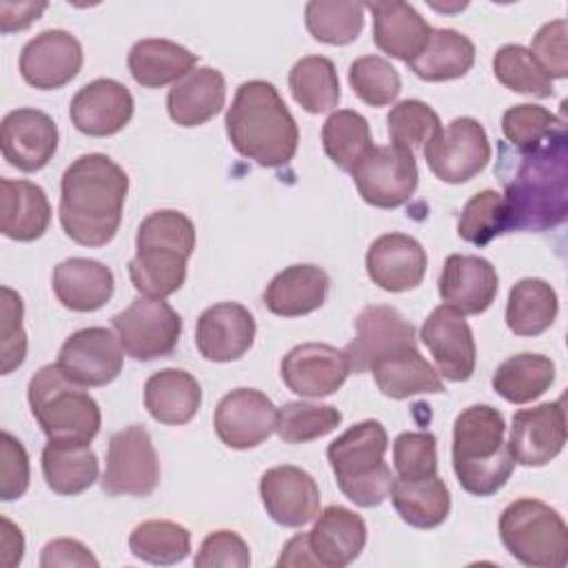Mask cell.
Instances as JSON below:
<instances>
[{
	"label": "cell",
	"mask_w": 568,
	"mask_h": 568,
	"mask_svg": "<svg viewBox=\"0 0 568 568\" xmlns=\"http://www.w3.org/2000/svg\"><path fill=\"white\" fill-rule=\"evenodd\" d=\"M27 397L31 415L49 442L91 444L100 430L98 402L80 384L71 382L58 364H47L33 373Z\"/></svg>",
	"instance_id": "cell-7"
},
{
	"label": "cell",
	"mask_w": 568,
	"mask_h": 568,
	"mask_svg": "<svg viewBox=\"0 0 568 568\" xmlns=\"http://www.w3.org/2000/svg\"><path fill=\"white\" fill-rule=\"evenodd\" d=\"M424 158L435 178L448 184H462L486 169L490 142L475 118H455L424 144Z\"/></svg>",
	"instance_id": "cell-12"
},
{
	"label": "cell",
	"mask_w": 568,
	"mask_h": 568,
	"mask_svg": "<svg viewBox=\"0 0 568 568\" xmlns=\"http://www.w3.org/2000/svg\"><path fill=\"white\" fill-rule=\"evenodd\" d=\"M342 422V413L328 404L286 402L277 408L275 430L286 444H304L333 433Z\"/></svg>",
	"instance_id": "cell-46"
},
{
	"label": "cell",
	"mask_w": 568,
	"mask_h": 568,
	"mask_svg": "<svg viewBox=\"0 0 568 568\" xmlns=\"http://www.w3.org/2000/svg\"><path fill=\"white\" fill-rule=\"evenodd\" d=\"M160 481V462L144 426L131 424L109 439L102 490L111 497H149Z\"/></svg>",
	"instance_id": "cell-10"
},
{
	"label": "cell",
	"mask_w": 568,
	"mask_h": 568,
	"mask_svg": "<svg viewBox=\"0 0 568 568\" xmlns=\"http://www.w3.org/2000/svg\"><path fill=\"white\" fill-rule=\"evenodd\" d=\"M98 457L89 444L49 442L42 450V475L55 495L73 497L98 479Z\"/></svg>",
	"instance_id": "cell-36"
},
{
	"label": "cell",
	"mask_w": 568,
	"mask_h": 568,
	"mask_svg": "<svg viewBox=\"0 0 568 568\" xmlns=\"http://www.w3.org/2000/svg\"><path fill=\"white\" fill-rule=\"evenodd\" d=\"M386 448L388 435L377 419H364L328 444L335 481L355 506L375 508L390 495L395 477L384 462Z\"/></svg>",
	"instance_id": "cell-6"
},
{
	"label": "cell",
	"mask_w": 568,
	"mask_h": 568,
	"mask_svg": "<svg viewBox=\"0 0 568 568\" xmlns=\"http://www.w3.org/2000/svg\"><path fill=\"white\" fill-rule=\"evenodd\" d=\"M555 382V362L539 353L508 357L493 373V388L510 404H528L541 397Z\"/></svg>",
	"instance_id": "cell-39"
},
{
	"label": "cell",
	"mask_w": 568,
	"mask_h": 568,
	"mask_svg": "<svg viewBox=\"0 0 568 568\" xmlns=\"http://www.w3.org/2000/svg\"><path fill=\"white\" fill-rule=\"evenodd\" d=\"M277 422L275 404L255 388H235L226 393L213 415L220 442L235 450L255 448L271 437Z\"/></svg>",
	"instance_id": "cell-14"
},
{
	"label": "cell",
	"mask_w": 568,
	"mask_h": 568,
	"mask_svg": "<svg viewBox=\"0 0 568 568\" xmlns=\"http://www.w3.org/2000/svg\"><path fill=\"white\" fill-rule=\"evenodd\" d=\"M328 273L315 264H293L280 271L264 291V306L280 317H300L317 311L328 295Z\"/></svg>",
	"instance_id": "cell-29"
},
{
	"label": "cell",
	"mask_w": 568,
	"mask_h": 568,
	"mask_svg": "<svg viewBox=\"0 0 568 568\" xmlns=\"http://www.w3.org/2000/svg\"><path fill=\"white\" fill-rule=\"evenodd\" d=\"M393 466L399 479L437 475V439L428 430L402 433L393 442Z\"/></svg>",
	"instance_id": "cell-50"
},
{
	"label": "cell",
	"mask_w": 568,
	"mask_h": 568,
	"mask_svg": "<svg viewBox=\"0 0 568 568\" xmlns=\"http://www.w3.org/2000/svg\"><path fill=\"white\" fill-rule=\"evenodd\" d=\"M226 100L222 71L200 67L178 80L166 95V111L180 126H200L215 118Z\"/></svg>",
	"instance_id": "cell-31"
},
{
	"label": "cell",
	"mask_w": 568,
	"mask_h": 568,
	"mask_svg": "<svg viewBox=\"0 0 568 568\" xmlns=\"http://www.w3.org/2000/svg\"><path fill=\"white\" fill-rule=\"evenodd\" d=\"M322 144L328 160L348 173L375 146L366 118L351 109H339L326 118Z\"/></svg>",
	"instance_id": "cell-41"
},
{
	"label": "cell",
	"mask_w": 568,
	"mask_h": 568,
	"mask_svg": "<svg viewBox=\"0 0 568 568\" xmlns=\"http://www.w3.org/2000/svg\"><path fill=\"white\" fill-rule=\"evenodd\" d=\"M422 344L430 351L437 373L450 382H466L475 373L477 348L473 331L462 313L442 304L430 311L419 331Z\"/></svg>",
	"instance_id": "cell-17"
},
{
	"label": "cell",
	"mask_w": 568,
	"mask_h": 568,
	"mask_svg": "<svg viewBox=\"0 0 568 568\" xmlns=\"http://www.w3.org/2000/svg\"><path fill=\"white\" fill-rule=\"evenodd\" d=\"M51 222V204L42 186L29 180H0V229L16 242H33Z\"/></svg>",
	"instance_id": "cell-30"
},
{
	"label": "cell",
	"mask_w": 568,
	"mask_h": 568,
	"mask_svg": "<svg viewBox=\"0 0 568 568\" xmlns=\"http://www.w3.org/2000/svg\"><path fill=\"white\" fill-rule=\"evenodd\" d=\"M260 497L266 515L286 528H300L320 515V488L300 466L268 468L260 479Z\"/></svg>",
	"instance_id": "cell-21"
},
{
	"label": "cell",
	"mask_w": 568,
	"mask_h": 568,
	"mask_svg": "<svg viewBox=\"0 0 568 568\" xmlns=\"http://www.w3.org/2000/svg\"><path fill=\"white\" fill-rule=\"evenodd\" d=\"M506 233L501 193L484 189L475 193L462 209L457 235L475 246H486L495 235Z\"/></svg>",
	"instance_id": "cell-49"
},
{
	"label": "cell",
	"mask_w": 568,
	"mask_h": 568,
	"mask_svg": "<svg viewBox=\"0 0 568 568\" xmlns=\"http://www.w3.org/2000/svg\"><path fill=\"white\" fill-rule=\"evenodd\" d=\"M200 404V382L182 368H162L144 384V408L160 424L182 426L195 417Z\"/></svg>",
	"instance_id": "cell-32"
},
{
	"label": "cell",
	"mask_w": 568,
	"mask_h": 568,
	"mask_svg": "<svg viewBox=\"0 0 568 568\" xmlns=\"http://www.w3.org/2000/svg\"><path fill=\"white\" fill-rule=\"evenodd\" d=\"M504 155V153H501ZM501 209L508 231H548L568 213V149L566 133L532 149L517 151V160L501 158Z\"/></svg>",
	"instance_id": "cell-1"
},
{
	"label": "cell",
	"mask_w": 568,
	"mask_h": 568,
	"mask_svg": "<svg viewBox=\"0 0 568 568\" xmlns=\"http://www.w3.org/2000/svg\"><path fill=\"white\" fill-rule=\"evenodd\" d=\"M29 488V455L7 430L0 435V499H20Z\"/></svg>",
	"instance_id": "cell-53"
},
{
	"label": "cell",
	"mask_w": 568,
	"mask_h": 568,
	"mask_svg": "<svg viewBox=\"0 0 568 568\" xmlns=\"http://www.w3.org/2000/svg\"><path fill=\"white\" fill-rule=\"evenodd\" d=\"M2 524V532H0V550H2V564L7 568H13L16 564L22 561V552H24V537L20 532V528H16L7 517L0 519Z\"/></svg>",
	"instance_id": "cell-57"
},
{
	"label": "cell",
	"mask_w": 568,
	"mask_h": 568,
	"mask_svg": "<svg viewBox=\"0 0 568 568\" xmlns=\"http://www.w3.org/2000/svg\"><path fill=\"white\" fill-rule=\"evenodd\" d=\"M255 342V320L237 302L209 306L195 326V346L209 362L240 359Z\"/></svg>",
	"instance_id": "cell-24"
},
{
	"label": "cell",
	"mask_w": 568,
	"mask_h": 568,
	"mask_svg": "<svg viewBox=\"0 0 568 568\" xmlns=\"http://www.w3.org/2000/svg\"><path fill=\"white\" fill-rule=\"evenodd\" d=\"M122 344L102 326H89L71 333L58 353L60 371L80 386H106L122 371Z\"/></svg>",
	"instance_id": "cell-13"
},
{
	"label": "cell",
	"mask_w": 568,
	"mask_h": 568,
	"mask_svg": "<svg viewBox=\"0 0 568 568\" xmlns=\"http://www.w3.org/2000/svg\"><path fill=\"white\" fill-rule=\"evenodd\" d=\"M348 82L353 93L371 106H386L395 102L402 91L397 69L379 55L357 58L348 69Z\"/></svg>",
	"instance_id": "cell-47"
},
{
	"label": "cell",
	"mask_w": 568,
	"mask_h": 568,
	"mask_svg": "<svg viewBox=\"0 0 568 568\" xmlns=\"http://www.w3.org/2000/svg\"><path fill=\"white\" fill-rule=\"evenodd\" d=\"M197 60L200 58L195 53L173 40L144 38L131 47L126 64L140 87L160 89L171 82L175 84L186 73H191Z\"/></svg>",
	"instance_id": "cell-33"
},
{
	"label": "cell",
	"mask_w": 568,
	"mask_h": 568,
	"mask_svg": "<svg viewBox=\"0 0 568 568\" xmlns=\"http://www.w3.org/2000/svg\"><path fill=\"white\" fill-rule=\"evenodd\" d=\"M129 550L146 564H180L191 552V532L175 521L149 519L138 524L129 535Z\"/></svg>",
	"instance_id": "cell-42"
},
{
	"label": "cell",
	"mask_w": 568,
	"mask_h": 568,
	"mask_svg": "<svg viewBox=\"0 0 568 568\" xmlns=\"http://www.w3.org/2000/svg\"><path fill=\"white\" fill-rule=\"evenodd\" d=\"M355 339L344 348L351 373L355 375L371 371L377 359L395 351L417 346L413 324L393 306L373 304L362 308L355 320Z\"/></svg>",
	"instance_id": "cell-15"
},
{
	"label": "cell",
	"mask_w": 568,
	"mask_h": 568,
	"mask_svg": "<svg viewBox=\"0 0 568 568\" xmlns=\"http://www.w3.org/2000/svg\"><path fill=\"white\" fill-rule=\"evenodd\" d=\"M364 9L373 13V40L379 51L410 62L426 47L433 29L413 4L390 0L366 2Z\"/></svg>",
	"instance_id": "cell-28"
},
{
	"label": "cell",
	"mask_w": 568,
	"mask_h": 568,
	"mask_svg": "<svg viewBox=\"0 0 568 568\" xmlns=\"http://www.w3.org/2000/svg\"><path fill=\"white\" fill-rule=\"evenodd\" d=\"M499 537L510 557L532 568H561L568 559V528L548 504L521 497L499 517Z\"/></svg>",
	"instance_id": "cell-8"
},
{
	"label": "cell",
	"mask_w": 568,
	"mask_h": 568,
	"mask_svg": "<svg viewBox=\"0 0 568 568\" xmlns=\"http://www.w3.org/2000/svg\"><path fill=\"white\" fill-rule=\"evenodd\" d=\"M504 433V415L488 404L468 406L457 415L453 426V470L466 493L490 497L510 479L515 462Z\"/></svg>",
	"instance_id": "cell-5"
},
{
	"label": "cell",
	"mask_w": 568,
	"mask_h": 568,
	"mask_svg": "<svg viewBox=\"0 0 568 568\" xmlns=\"http://www.w3.org/2000/svg\"><path fill=\"white\" fill-rule=\"evenodd\" d=\"M406 64L426 82L457 80L475 64V44L455 29H433L426 47Z\"/></svg>",
	"instance_id": "cell-35"
},
{
	"label": "cell",
	"mask_w": 568,
	"mask_h": 568,
	"mask_svg": "<svg viewBox=\"0 0 568 568\" xmlns=\"http://www.w3.org/2000/svg\"><path fill=\"white\" fill-rule=\"evenodd\" d=\"M390 501L399 519L413 528H435L450 513V493L437 475L426 479H393Z\"/></svg>",
	"instance_id": "cell-37"
},
{
	"label": "cell",
	"mask_w": 568,
	"mask_h": 568,
	"mask_svg": "<svg viewBox=\"0 0 568 568\" xmlns=\"http://www.w3.org/2000/svg\"><path fill=\"white\" fill-rule=\"evenodd\" d=\"M53 293L58 302L75 313L102 308L115 288L113 271L89 257H69L53 268Z\"/></svg>",
	"instance_id": "cell-27"
},
{
	"label": "cell",
	"mask_w": 568,
	"mask_h": 568,
	"mask_svg": "<svg viewBox=\"0 0 568 568\" xmlns=\"http://www.w3.org/2000/svg\"><path fill=\"white\" fill-rule=\"evenodd\" d=\"M362 200L375 209H397L410 200L419 173L413 151L388 144L373 146L351 171Z\"/></svg>",
	"instance_id": "cell-11"
},
{
	"label": "cell",
	"mask_w": 568,
	"mask_h": 568,
	"mask_svg": "<svg viewBox=\"0 0 568 568\" xmlns=\"http://www.w3.org/2000/svg\"><path fill=\"white\" fill-rule=\"evenodd\" d=\"M308 33L324 44H351L364 29V4L351 0H311L304 7Z\"/></svg>",
	"instance_id": "cell-43"
},
{
	"label": "cell",
	"mask_w": 568,
	"mask_h": 568,
	"mask_svg": "<svg viewBox=\"0 0 568 568\" xmlns=\"http://www.w3.org/2000/svg\"><path fill=\"white\" fill-rule=\"evenodd\" d=\"M426 251L406 233H384L366 251V273L382 291L404 293L422 284Z\"/></svg>",
	"instance_id": "cell-23"
},
{
	"label": "cell",
	"mask_w": 568,
	"mask_h": 568,
	"mask_svg": "<svg viewBox=\"0 0 568 568\" xmlns=\"http://www.w3.org/2000/svg\"><path fill=\"white\" fill-rule=\"evenodd\" d=\"M348 375L351 366L346 353L320 342L300 344L280 362L282 382L300 397L333 395Z\"/></svg>",
	"instance_id": "cell-18"
},
{
	"label": "cell",
	"mask_w": 568,
	"mask_h": 568,
	"mask_svg": "<svg viewBox=\"0 0 568 568\" xmlns=\"http://www.w3.org/2000/svg\"><path fill=\"white\" fill-rule=\"evenodd\" d=\"M288 89L295 102L308 113L331 111L342 98L335 64L324 55L300 58L288 73Z\"/></svg>",
	"instance_id": "cell-40"
},
{
	"label": "cell",
	"mask_w": 568,
	"mask_h": 568,
	"mask_svg": "<svg viewBox=\"0 0 568 568\" xmlns=\"http://www.w3.org/2000/svg\"><path fill=\"white\" fill-rule=\"evenodd\" d=\"M388 138L390 144L415 151L424 146L439 129V115L430 109V104L422 100H402L397 102L388 118Z\"/></svg>",
	"instance_id": "cell-48"
},
{
	"label": "cell",
	"mask_w": 568,
	"mask_h": 568,
	"mask_svg": "<svg viewBox=\"0 0 568 568\" xmlns=\"http://www.w3.org/2000/svg\"><path fill=\"white\" fill-rule=\"evenodd\" d=\"M0 146L18 171H40L58 151V124L40 109H13L2 118Z\"/></svg>",
	"instance_id": "cell-19"
},
{
	"label": "cell",
	"mask_w": 568,
	"mask_h": 568,
	"mask_svg": "<svg viewBox=\"0 0 568 568\" xmlns=\"http://www.w3.org/2000/svg\"><path fill=\"white\" fill-rule=\"evenodd\" d=\"M2 324H0V371L2 375L13 373L27 357V333L22 326V297L9 288L2 286Z\"/></svg>",
	"instance_id": "cell-51"
},
{
	"label": "cell",
	"mask_w": 568,
	"mask_h": 568,
	"mask_svg": "<svg viewBox=\"0 0 568 568\" xmlns=\"http://www.w3.org/2000/svg\"><path fill=\"white\" fill-rule=\"evenodd\" d=\"M499 288L495 266L479 255L453 253L444 260L439 273V297L462 315L484 313Z\"/></svg>",
	"instance_id": "cell-25"
},
{
	"label": "cell",
	"mask_w": 568,
	"mask_h": 568,
	"mask_svg": "<svg viewBox=\"0 0 568 568\" xmlns=\"http://www.w3.org/2000/svg\"><path fill=\"white\" fill-rule=\"evenodd\" d=\"M131 91L113 80L98 78L84 84L69 104L71 124L91 138H106L122 131L133 115Z\"/></svg>",
	"instance_id": "cell-22"
},
{
	"label": "cell",
	"mask_w": 568,
	"mask_h": 568,
	"mask_svg": "<svg viewBox=\"0 0 568 568\" xmlns=\"http://www.w3.org/2000/svg\"><path fill=\"white\" fill-rule=\"evenodd\" d=\"M47 9V2H9L0 0V31L13 33L27 29Z\"/></svg>",
	"instance_id": "cell-56"
},
{
	"label": "cell",
	"mask_w": 568,
	"mask_h": 568,
	"mask_svg": "<svg viewBox=\"0 0 568 568\" xmlns=\"http://www.w3.org/2000/svg\"><path fill=\"white\" fill-rule=\"evenodd\" d=\"M566 444V413L561 399L513 415L508 453L519 466H544L552 462Z\"/></svg>",
	"instance_id": "cell-16"
},
{
	"label": "cell",
	"mask_w": 568,
	"mask_h": 568,
	"mask_svg": "<svg viewBox=\"0 0 568 568\" xmlns=\"http://www.w3.org/2000/svg\"><path fill=\"white\" fill-rule=\"evenodd\" d=\"M82 60V44L73 33L47 29L22 47L20 73L36 89H60L78 75Z\"/></svg>",
	"instance_id": "cell-20"
},
{
	"label": "cell",
	"mask_w": 568,
	"mask_h": 568,
	"mask_svg": "<svg viewBox=\"0 0 568 568\" xmlns=\"http://www.w3.org/2000/svg\"><path fill=\"white\" fill-rule=\"evenodd\" d=\"M111 324L118 333L122 351L138 362L171 355L182 333V317L178 311L164 300L144 295L135 297L124 311L115 313Z\"/></svg>",
	"instance_id": "cell-9"
},
{
	"label": "cell",
	"mask_w": 568,
	"mask_h": 568,
	"mask_svg": "<svg viewBox=\"0 0 568 568\" xmlns=\"http://www.w3.org/2000/svg\"><path fill=\"white\" fill-rule=\"evenodd\" d=\"M277 566H317V561L308 548L306 532L288 539V544L284 546V550L277 559Z\"/></svg>",
	"instance_id": "cell-58"
},
{
	"label": "cell",
	"mask_w": 568,
	"mask_h": 568,
	"mask_svg": "<svg viewBox=\"0 0 568 568\" xmlns=\"http://www.w3.org/2000/svg\"><path fill=\"white\" fill-rule=\"evenodd\" d=\"M193 248L195 226L184 213L162 209L146 215L138 226L135 255L129 262V277L135 291L155 300L180 291Z\"/></svg>",
	"instance_id": "cell-4"
},
{
	"label": "cell",
	"mask_w": 568,
	"mask_h": 568,
	"mask_svg": "<svg viewBox=\"0 0 568 568\" xmlns=\"http://www.w3.org/2000/svg\"><path fill=\"white\" fill-rule=\"evenodd\" d=\"M224 124L233 149L260 166H284L297 151V122L266 80H248L237 87Z\"/></svg>",
	"instance_id": "cell-3"
},
{
	"label": "cell",
	"mask_w": 568,
	"mask_h": 568,
	"mask_svg": "<svg viewBox=\"0 0 568 568\" xmlns=\"http://www.w3.org/2000/svg\"><path fill=\"white\" fill-rule=\"evenodd\" d=\"M557 311L555 288L541 277H524L508 293L506 324L519 337H535L552 326Z\"/></svg>",
	"instance_id": "cell-38"
},
{
	"label": "cell",
	"mask_w": 568,
	"mask_h": 568,
	"mask_svg": "<svg viewBox=\"0 0 568 568\" xmlns=\"http://www.w3.org/2000/svg\"><path fill=\"white\" fill-rule=\"evenodd\" d=\"M40 566L42 568H55V566H82V568L91 566V568H98L100 564L84 544H80L78 539L60 537V539L49 541L42 548Z\"/></svg>",
	"instance_id": "cell-55"
},
{
	"label": "cell",
	"mask_w": 568,
	"mask_h": 568,
	"mask_svg": "<svg viewBox=\"0 0 568 568\" xmlns=\"http://www.w3.org/2000/svg\"><path fill=\"white\" fill-rule=\"evenodd\" d=\"M504 138L515 151H532L566 133L564 120L539 104H515L501 115Z\"/></svg>",
	"instance_id": "cell-44"
},
{
	"label": "cell",
	"mask_w": 568,
	"mask_h": 568,
	"mask_svg": "<svg viewBox=\"0 0 568 568\" xmlns=\"http://www.w3.org/2000/svg\"><path fill=\"white\" fill-rule=\"evenodd\" d=\"M371 371L382 395L390 399H406L419 393L446 390L439 373L422 357L417 346H408L377 359Z\"/></svg>",
	"instance_id": "cell-34"
},
{
	"label": "cell",
	"mask_w": 568,
	"mask_h": 568,
	"mask_svg": "<svg viewBox=\"0 0 568 568\" xmlns=\"http://www.w3.org/2000/svg\"><path fill=\"white\" fill-rule=\"evenodd\" d=\"M308 548L322 568H344L355 561L366 546L364 519L344 506H326L306 532Z\"/></svg>",
	"instance_id": "cell-26"
},
{
	"label": "cell",
	"mask_w": 568,
	"mask_h": 568,
	"mask_svg": "<svg viewBox=\"0 0 568 568\" xmlns=\"http://www.w3.org/2000/svg\"><path fill=\"white\" fill-rule=\"evenodd\" d=\"M129 175L104 153L73 160L60 182V224L82 246L109 244L122 222Z\"/></svg>",
	"instance_id": "cell-2"
},
{
	"label": "cell",
	"mask_w": 568,
	"mask_h": 568,
	"mask_svg": "<svg viewBox=\"0 0 568 568\" xmlns=\"http://www.w3.org/2000/svg\"><path fill=\"white\" fill-rule=\"evenodd\" d=\"M251 564V552L246 541L233 530H215L204 537L197 555V568H246Z\"/></svg>",
	"instance_id": "cell-54"
},
{
	"label": "cell",
	"mask_w": 568,
	"mask_h": 568,
	"mask_svg": "<svg viewBox=\"0 0 568 568\" xmlns=\"http://www.w3.org/2000/svg\"><path fill=\"white\" fill-rule=\"evenodd\" d=\"M530 55L541 67V71L552 80H564L568 75V53H566V20L546 22L532 38Z\"/></svg>",
	"instance_id": "cell-52"
},
{
	"label": "cell",
	"mask_w": 568,
	"mask_h": 568,
	"mask_svg": "<svg viewBox=\"0 0 568 568\" xmlns=\"http://www.w3.org/2000/svg\"><path fill=\"white\" fill-rule=\"evenodd\" d=\"M495 78L515 93L535 98H550L555 93L552 80L541 71L530 51L521 44H504L493 55Z\"/></svg>",
	"instance_id": "cell-45"
}]
</instances>
